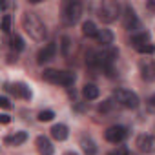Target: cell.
<instances>
[{"instance_id": "21", "label": "cell", "mask_w": 155, "mask_h": 155, "mask_svg": "<svg viewBox=\"0 0 155 155\" xmlns=\"http://www.w3.org/2000/svg\"><path fill=\"white\" fill-rule=\"evenodd\" d=\"M71 38L68 37V35H64L62 38H60V53H62V57H69V49H71Z\"/></svg>"}, {"instance_id": "23", "label": "cell", "mask_w": 155, "mask_h": 155, "mask_svg": "<svg viewBox=\"0 0 155 155\" xmlns=\"http://www.w3.org/2000/svg\"><path fill=\"white\" fill-rule=\"evenodd\" d=\"M53 117H55V113L51 110H44V111L38 113V120L40 122H49V120H53Z\"/></svg>"}, {"instance_id": "31", "label": "cell", "mask_w": 155, "mask_h": 155, "mask_svg": "<svg viewBox=\"0 0 155 155\" xmlns=\"http://www.w3.org/2000/svg\"><path fill=\"white\" fill-rule=\"evenodd\" d=\"M64 155H77L75 151H68V153H64Z\"/></svg>"}, {"instance_id": "14", "label": "cell", "mask_w": 155, "mask_h": 155, "mask_svg": "<svg viewBox=\"0 0 155 155\" xmlns=\"http://www.w3.org/2000/svg\"><path fill=\"white\" fill-rule=\"evenodd\" d=\"M26 140H28V133H26V131H15V133L4 137V142L9 144V146H20V144H24Z\"/></svg>"}, {"instance_id": "26", "label": "cell", "mask_w": 155, "mask_h": 155, "mask_svg": "<svg viewBox=\"0 0 155 155\" xmlns=\"http://www.w3.org/2000/svg\"><path fill=\"white\" fill-rule=\"evenodd\" d=\"M111 104H113V101H104V102L99 106V111H101V113H106V111H110Z\"/></svg>"}, {"instance_id": "7", "label": "cell", "mask_w": 155, "mask_h": 155, "mask_svg": "<svg viewBox=\"0 0 155 155\" xmlns=\"http://www.w3.org/2000/svg\"><path fill=\"white\" fill-rule=\"evenodd\" d=\"M139 71H140L142 81L153 82V81H155V60H151V58H142V60L139 62Z\"/></svg>"}, {"instance_id": "12", "label": "cell", "mask_w": 155, "mask_h": 155, "mask_svg": "<svg viewBox=\"0 0 155 155\" xmlns=\"http://www.w3.org/2000/svg\"><path fill=\"white\" fill-rule=\"evenodd\" d=\"M35 146H37V151H38V155H53V153H55V148H53L51 140H49L48 137H44V135L37 137V140H35Z\"/></svg>"}, {"instance_id": "16", "label": "cell", "mask_w": 155, "mask_h": 155, "mask_svg": "<svg viewBox=\"0 0 155 155\" xmlns=\"http://www.w3.org/2000/svg\"><path fill=\"white\" fill-rule=\"evenodd\" d=\"M97 42L102 46V48H106V46H111L113 44V38H115V35H113V31H110V29H99V33H97Z\"/></svg>"}, {"instance_id": "25", "label": "cell", "mask_w": 155, "mask_h": 155, "mask_svg": "<svg viewBox=\"0 0 155 155\" xmlns=\"http://www.w3.org/2000/svg\"><path fill=\"white\" fill-rule=\"evenodd\" d=\"M137 51H139V53H148V55H151V53L155 51V46H151V44H146V46L139 48Z\"/></svg>"}, {"instance_id": "5", "label": "cell", "mask_w": 155, "mask_h": 155, "mask_svg": "<svg viewBox=\"0 0 155 155\" xmlns=\"http://www.w3.org/2000/svg\"><path fill=\"white\" fill-rule=\"evenodd\" d=\"M113 101H115V104H119L126 110H135L140 102L137 93H133L131 90H124V88H119L113 91Z\"/></svg>"}, {"instance_id": "4", "label": "cell", "mask_w": 155, "mask_h": 155, "mask_svg": "<svg viewBox=\"0 0 155 155\" xmlns=\"http://www.w3.org/2000/svg\"><path fill=\"white\" fill-rule=\"evenodd\" d=\"M97 15L104 24H111L120 17V4L115 2V0H104V2L99 6Z\"/></svg>"}, {"instance_id": "29", "label": "cell", "mask_w": 155, "mask_h": 155, "mask_svg": "<svg viewBox=\"0 0 155 155\" xmlns=\"http://www.w3.org/2000/svg\"><path fill=\"white\" fill-rule=\"evenodd\" d=\"M146 9L155 15V0H148V2H146Z\"/></svg>"}, {"instance_id": "15", "label": "cell", "mask_w": 155, "mask_h": 155, "mask_svg": "<svg viewBox=\"0 0 155 155\" xmlns=\"http://www.w3.org/2000/svg\"><path fill=\"white\" fill-rule=\"evenodd\" d=\"M49 131H51V137H53L55 140H58V142L66 140V139H68V135H69V130H68V126H66V124H55Z\"/></svg>"}, {"instance_id": "2", "label": "cell", "mask_w": 155, "mask_h": 155, "mask_svg": "<svg viewBox=\"0 0 155 155\" xmlns=\"http://www.w3.org/2000/svg\"><path fill=\"white\" fill-rule=\"evenodd\" d=\"M42 79L46 82H51V84H60V86H73L75 84V73L71 71H66V69H44L42 73Z\"/></svg>"}, {"instance_id": "30", "label": "cell", "mask_w": 155, "mask_h": 155, "mask_svg": "<svg viewBox=\"0 0 155 155\" xmlns=\"http://www.w3.org/2000/svg\"><path fill=\"white\" fill-rule=\"evenodd\" d=\"M9 120H11V117H9L8 113H2V115H0V122H2V124H9Z\"/></svg>"}, {"instance_id": "13", "label": "cell", "mask_w": 155, "mask_h": 155, "mask_svg": "<svg viewBox=\"0 0 155 155\" xmlns=\"http://www.w3.org/2000/svg\"><path fill=\"white\" fill-rule=\"evenodd\" d=\"M130 42H131V46H133L135 49H139V48H142V46L150 44V33H148V31L133 33V35L130 37Z\"/></svg>"}, {"instance_id": "17", "label": "cell", "mask_w": 155, "mask_h": 155, "mask_svg": "<svg viewBox=\"0 0 155 155\" xmlns=\"http://www.w3.org/2000/svg\"><path fill=\"white\" fill-rule=\"evenodd\" d=\"M81 148L86 155H95L97 153V144L93 142L91 137H82L81 139Z\"/></svg>"}, {"instance_id": "10", "label": "cell", "mask_w": 155, "mask_h": 155, "mask_svg": "<svg viewBox=\"0 0 155 155\" xmlns=\"http://www.w3.org/2000/svg\"><path fill=\"white\" fill-rule=\"evenodd\" d=\"M135 146L142 153H155V135H148V133L139 135L135 140Z\"/></svg>"}, {"instance_id": "3", "label": "cell", "mask_w": 155, "mask_h": 155, "mask_svg": "<svg viewBox=\"0 0 155 155\" xmlns=\"http://www.w3.org/2000/svg\"><path fill=\"white\" fill-rule=\"evenodd\" d=\"M82 17V4L77 2V0H69L64 2L62 6V22L66 26H75Z\"/></svg>"}, {"instance_id": "9", "label": "cell", "mask_w": 155, "mask_h": 155, "mask_svg": "<svg viewBox=\"0 0 155 155\" xmlns=\"http://www.w3.org/2000/svg\"><path fill=\"white\" fill-rule=\"evenodd\" d=\"M4 88L8 90V91H11L15 97H18V99H24V101H29L31 97H33V93H31V90H29V86L28 84H24V82H15V84H4Z\"/></svg>"}, {"instance_id": "8", "label": "cell", "mask_w": 155, "mask_h": 155, "mask_svg": "<svg viewBox=\"0 0 155 155\" xmlns=\"http://www.w3.org/2000/svg\"><path fill=\"white\" fill-rule=\"evenodd\" d=\"M122 26L128 31H135L139 28V18H137V13H135V9L131 6H124V11H122Z\"/></svg>"}, {"instance_id": "1", "label": "cell", "mask_w": 155, "mask_h": 155, "mask_svg": "<svg viewBox=\"0 0 155 155\" xmlns=\"http://www.w3.org/2000/svg\"><path fill=\"white\" fill-rule=\"evenodd\" d=\"M22 28L26 29V33L35 40V42H44L48 38V28L46 24L40 20V17L33 11H26L22 15Z\"/></svg>"}, {"instance_id": "18", "label": "cell", "mask_w": 155, "mask_h": 155, "mask_svg": "<svg viewBox=\"0 0 155 155\" xmlns=\"http://www.w3.org/2000/svg\"><path fill=\"white\" fill-rule=\"evenodd\" d=\"M99 95H101V91L95 84H86L82 88V97L86 101H95V99H99Z\"/></svg>"}, {"instance_id": "28", "label": "cell", "mask_w": 155, "mask_h": 155, "mask_svg": "<svg viewBox=\"0 0 155 155\" xmlns=\"http://www.w3.org/2000/svg\"><path fill=\"white\" fill-rule=\"evenodd\" d=\"M0 106H2L4 110L11 108V102H9V99H8V97H0Z\"/></svg>"}, {"instance_id": "6", "label": "cell", "mask_w": 155, "mask_h": 155, "mask_svg": "<svg viewBox=\"0 0 155 155\" xmlns=\"http://www.w3.org/2000/svg\"><path fill=\"white\" fill-rule=\"evenodd\" d=\"M126 137H128V130H126L124 126H119V124L110 126V128L104 131V139H106L108 142H111V144H119V142H122Z\"/></svg>"}, {"instance_id": "22", "label": "cell", "mask_w": 155, "mask_h": 155, "mask_svg": "<svg viewBox=\"0 0 155 155\" xmlns=\"http://www.w3.org/2000/svg\"><path fill=\"white\" fill-rule=\"evenodd\" d=\"M11 31V15H8V13H4V17H2V33H9Z\"/></svg>"}, {"instance_id": "24", "label": "cell", "mask_w": 155, "mask_h": 155, "mask_svg": "<svg viewBox=\"0 0 155 155\" xmlns=\"http://www.w3.org/2000/svg\"><path fill=\"white\" fill-rule=\"evenodd\" d=\"M108 155H130V150L126 146H117L115 150H111Z\"/></svg>"}, {"instance_id": "27", "label": "cell", "mask_w": 155, "mask_h": 155, "mask_svg": "<svg viewBox=\"0 0 155 155\" xmlns=\"http://www.w3.org/2000/svg\"><path fill=\"white\" fill-rule=\"evenodd\" d=\"M146 106H148L150 111H155V95H151V97L146 101Z\"/></svg>"}, {"instance_id": "11", "label": "cell", "mask_w": 155, "mask_h": 155, "mask_svg": "<svg viewBox=\"0 0 155 155\" xmlns=\"http://www.w3.org/2000/svg\"><path fill=\"white\" fill-rule=\"evenodd\" d=\"M55 55H57V44H55V42H49V44H46V46L37 53V62H38V64H46V62L53 60Z\"/></svg>"}, {"instance_id": "19", "label": "cell", "mask_w": 155, "mask_h": 155, "mask_svg": "<svg viewBox=\"0 0 155 155\" xmlns=\"http://www.w3.org/2000/svg\"><path fill=\"white\" fill-rule=\"evenodd\" d=\"M97 33H99V29H97L95 22L86 20V22L82 24V35H84V37H88V38H95V37H97Z\"/></svg>"}, {"instance_id": "20", "label": "cell", "mask_w": 155, "mask_h": 155, "mask_svg": "<svg viewBox=\"0 0 155 155\" xmlns=\"http://www.w3.org/2000/svg\"><path fill=\"white\" fill-rule=\"evenodd\" d=\"M24 46H26V44H24V38H22L20 35H17V33H15V35H11V37H9V48H11L15 53L22 51V49H24Z\"/></svg>"}]
</instances>
